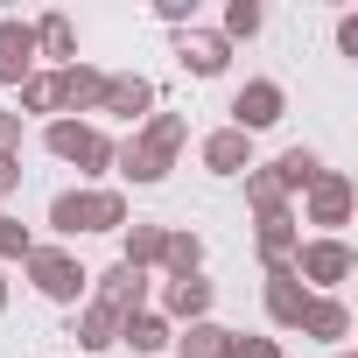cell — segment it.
Returning <instances> with one entry per match:
<instances>
[{
  "label": "cell",
  "instance_id": "1",
  "mask_svg": "<svg viewBox=\"0 0 358 358\" xmlns=\"http://www.w3.org/2000/svg\"><path fill=\"white\" fill-rule=\"evenodd\" d=\"M183 141H190V120L183 113H148L141 134L127 148H113V169L127 176V183H162V176L176 169V155H183Z\"/></svg>",
  "mask_w": 358,
  "mask_h": 358
},
{
  "label": "cell",
  "instance_id": "18",
  "mask_svg": "<svg viewBox=\"0 0 358 358\" xmlns=\"http://www.w3.org/2000/svg\"><path fill=\"white\" fill-rule=\"evenodd\" d=\"M155 274H169V281L204 274V239H197V232H162V260H155Z\"/></svg>",
  "mask_w": 358,
  "mask_h": 358
},
{
  "label": "cell",
  "instance_id": "31",
  "mask_svg": "<svg viewBox=\"0 0 358 358\" xmlns=\"http://www.w3.org/2000/svg\"><path fill=\"white\" fill-rule=\"evenodd\" d=\"M22 190V155H0V204Z\"/></svg>",
  "mask_w": 358,
  "mask_h": 358
},
{
  "label": "cell",
  "instance_id": "11",
  "mask_svg": "<svg viewBox=\"0 0 358 358\" xmlns=\"http://www.w3.org/2000/svg\"><path fill=\"white\" fill-rule=\"evenodd\" d=\"M99 99H106V71L99 64H64L57 71V113L71 120V113H99Z\"/></svg>",
  "mask_w": 358,
  "mask_h": 358
},
{
  "label": "cell",
  "instance_id": "9",
  "mask_svg": "<svg viewBox=\"0 0 358 358\" xmlns=\"http://www.w3.org/2000/svg\"><path fill=\"white\" fill-rule=\"evenodd\" d=\"M36 78V22H15V15H0V85H15Z\"/></svg>",
  "mask_w": 358,
  "mask_h": 358
},
{
  "label": "cell",
  "instance_id": "27",
  "mask_svg": "<svg viewBox=\"0 0 358 358\" xmlns=\"http://www.w3.org/2000/svg\"><path fill=\"white\" fill-rule=\"evenodd\" d=\"M22 106H29V113H57V71L22 78Z\"/></svg>",
  "mask_w": 358,
  "mask_h": 358
},
{
  "label": "cell",
  "instance_id": "14",
  "mask_svg": "<svg viewBox=\"0 0 358 358\" xmlns=\"http://www.w3.org/2000/svg\"><path fill=\"white\" fill-rule=\"evenodd\" d=\"M309 309V288L295 281V267H267V323L274 330H295Z\"/></svg>",
  "mask_w": 358,
  "mask_h": 358
},
{
  "label": "cell",
  "instance_id": "21",
  "mask_svg": "<svg viewBox=\"0 0 358 358\" xmlns=\"http://www.w3.org/2000/svg\"><path fill=\"white\" fill-rule=\"evenodd\" d=\"M36 57H57V71L78 64V22L71 15H43L36 22Z\"/></svg>",
  "mask_w": 358,
  "mask_h": 358
},
{
  "label": "cell",
  "instance_id": "10",
  "mask_svg": "<svg viewBox=\"0 0 358 358\" xmlns=\"http://www.w3.org/2000/svg\"><path fill=\"white\" fill-rule=\"evenodd\" d=\"M176 57H183L190 78H218V71L232 64V43H225L218 29H197V22H190L183 36H176Z\"/></svg>",
  "mask_w": 358,
  "mask_h": 358
},
{
  "label": "cell",
  "instance_id": "3",
  "mask_svg": "<svg viewBox=\"0 0 358 358\" xmlns=\"http://www.w3.org/2000/svg\"><path fill=\"white\" fill-rule=\"evenodd\" d=\"M351 204H358V183H351L344 169H323L316 183L302 190V218H295V225H316V239H344Z\"/></svg>",
  "mask_w": 358,
  "mask_h": 358
},
{
  "label": "cell",
  "instance_id": "26",
  "mask_svg": "<svg viewBox=\"0 0 358 358\" xmlns=\"http://www.w3.org/2000/svg\"><path fill=\"white\" fill-rule=\"evenodd\" d=\"M260 22H267V15H260V0H232L218 36H225V43H239V36H260Z\"/></svg>",
  "mask_w": 358,
  "mask_h": 358
},
{
  "label": "cell",
  "instance_id": "22",
  "mask_svg": "<svg viewBox=\"0 0 358 358\" xmlns=\"http://www.w3.org/2000/svg\"><path fill=\"white\" fill-rule=\"evenodd\" d=\"M162 232H169V225H148V218L120 225V239H127V246H120V260H127V267H141V274H155V260H162Z\"/></svg>",
  "mask_w": 358,
  "mask_h": 358
},
{
  "label": "cell",
  "instance_id": "32",
  "mask_svg": "<svg viewBox=\"0 0 358 358\" xmlns=\"http://www.w3.org/2000/svg\"><path fill=\"white\" fill-rule=\"evenodd\" d=\"M0 155H22V113H0Z\"/></svg>",
  "mask_w": 358,
  "mask_h": 358
},
{
  "label": "cell",
  "instance_id": "7",
  "mask_svg": "<svg viewBox=\"0 0 358 358\" xmlns=\"http://www.w3.org/2000/svg\"><path fill=\"white\" fill-rule=\"evenodd\" d=\"M281 113H288V92H281L274 78H253V85H239V92H232V127H239L246 141H253V134H267Z\"/></svg>",
  "mask_w": 358,
  "mask_h": 358
},
{
  "label": "cell",
  "instance_id": "35",
  "mask_svg": "<svg viewBox=\"0 0 358 358\" xmlns=\"http://www.w3.org/2000/svg\"><path fill=\"white\" fill-rule=\"evenodd\" d=\"M337 358H358V351H337Z\"/></svg>",
  "mask_w": 358,
  "mask_h": 358
},
{
  "label": "cell",
  "instance_id": "28",
  "mask_svg": "<svg viewBox=\"0 0 358 358\" xmlns=\"http://www.w3.org/2000/svg\"><path fill=\"white\" fill-rule=\"evenodd\" d=\"M29 253H36L29 225H22V218H0V260H29Z\"/></svg>",
  "mask_w": 358,
  "mask_h": 358
},
{
  "label": "cell",
  "instance_id": "13",
  "mask_svg": "<svg viewBox=\"0 0 358 358\" xmlns=\"http://www.w3.org/2000/svg\"><path fill=\"white\" fill-rule=\"evenodd\" d=\"M99 113H113V120H148V113H155V85H148L141 71H120V78H106Z\"/></svg>",
  "mask_w": 358,
  "mask_h": 358
},
{
  "label": "cell",
  "instance_id": "6",
  "mask_svg": "<svg viewBox=\"0 0 358 358\" xmlns=\"http://www.w3.org/2000/svg\"><path fill=\"white\" fill-rule=\"evenodd\" d=\"M22 274H29L36 295H50V302H78V295L92 288V274H85L78 253H64V246H36V253L22 260Z\"/></svg>",
  "mask_w": 358,
  "mask_h": 358
},
{
  "label": "cell",
  "instance_id": "16",
  "mask_svg": "<svg viewBox=\"0 0 358 358\" xmlns=\"http://www.w3.org/2000/svg\"><path fill=\"white\" fill-rule=\"evenodd\" d=\"M302 337H316V344H344L351 337V309L337 302V295H309V309H302V323H295Z\"/></svg>",
  "mask_w": 358,
  "mask_h": 358
},
{
  "label": "cell",
  "instance_id": "4",
  "mask_svg": "<svg viewBox=\"0 0 358 358\" xmlns=\"http://www.w3.org/2000/svg\"><path fill=\"white\" fill-rule=\"evenodd\" d=\"M43 148H50L57 162H71L78 176H106V169H113V141H106L99 127H85V120H50V127H43Z\"/></svg>",
  "mask_w": 358,
  "mask_h": 358
},
{
  "label": "cell",
  "instance_id": "19",
  "mask_svg": "<svg viewBox=\"0 0 358 358\" xmlns=\"http://www.w3.org/2000/svg\"><path fill=\"white\" fill-rule=\"evenodd\" d=\"M113 344H120V316H113L106 302H85V309H78V351L99 358V351H113Z\"/></svg>",
  "mask_w": 358,
  "mask_h": 358
},
{
  "label": "cell",
  "instance_id": "20",
  "mask_svg": "<svg viewBox=\"0 0 358 358\" xmlns=\"http://www.w3.org/2000/svg\"><path fill=\"white\" fill-rule=\"evenodd\" d=\"M267 169H274V183H281V190L295 197V190H309L316 176H323V155H316V148H281V155H274Z\"/></svg>",
  "mask_w": 358,
  "mask_h": 358
},
{
  "label": "cell",
  "instance_id": "34",
  "mask_svg": "<svg viewBox=\"0 0 358 358\" xmlns=\"http://www.w3.org/2000/svg\"><path fill=\"white\" fill-rule=\"evenodd\" d=\"M0 316H8V274H0Z\"/></svg>",
  "mask_w": 358,
  "mask_h": 358
},
{
  "label": "cell",
  "instance_id": "8",
  "mask_svg": "<svg viewBox=\"0 0 358 358\" xmlns=\"http://www.w3.org/2000/svg\"><path fill=\"white\" fill-rule=\"evenodd\" d=\"M92 281H99V295H92V302H106L120 323H127V316H141V309H148V288H155V274H141V267H127V260H120V267H106V274H92Z\"/></svg>",
  "mask_w": 358,
  "mask_h": 358
},
{
  "label": "cell",
  "instance_id": "33",
  "mask_svg": "<svg viewBox=\"0 0 358 358\" xmlns=\"http://www.w3.org/2000/svg\"><path fill=\"white\" fill-rule=\"evenodd\" d=\"M337 50L358 57V15H337Z\"/></svg>",
  "mask_w": 358,
  "mask_h": 358
},
{
  "label": "cell",
  "instance_id": "30",
  "mask_svg": "<svg viewBox=\"0 0 358 358\" xmlns=\"http://www.w3.org/2000/svg\"><path fill=\"white\" fill-rule=\"evenodd\" d=\"M155 15H162L169 29H190V15H197V0H155Z\"/></svg>",
  "mask_w": 358,
  "mask_h": 358
},
{
  "label": "cell",
  "instance_id": "15",
  "mask_svg": "<svg viewBox=\"0 0 358 358\" xmlns=\"http://www.w3.org/2000/svg\"><path fill=\"white\" fill-rule=\"evenodd\" d=\"M197 155H204V169H211V176H246V169H253V141H246L239 127L204 134V148H197Z\"/></svg>",
  "mask_w": 358,
  "mask_h": 358
},
{
  "label": "cell",
  "instance_id": "29",
  "mask_svg": "<svg viewBox=\"0 0 358 358\" xmlns=\"http://www.w3.org/2000/svg\"><path fill=\"white\" fill-rule=\"evenodd\" d=\"M225 358H281V344H274V337H246V330H232V337H225Z\"/></svg>",
  "mask_w": 358,
  "mask_h": 358
},
{
  "label": "cell",
  "instance_id": "25",
  "mask_svg": "<svg viewBox=\"0 0 358 358\" xmlns=\"http://www.w3.org/2000/svg\"><path fill=\"white\" fill-rule=\"evenodd\" d=\"M246 204L267 218V211H288V190L274 183V169H246Z\"/></svg>",
  "mask_w": 358,
  "mask_h": 358
},
{
  "label": "cell",
  "instance_id": "24",
  "mask_svg": "<svg viewBox=\"0 0 358 358\" xmlns=\"http://www.w3.org/2000/svg\"><path fill=\"white\" fill-rule=\"evenodd\" d=\"M225 337H232V330L204 316V323H183L169 344H176V358H225Z\"/></svg>",
  "mask_w": 358,
  "mask_h": 358
},
{
  "label": "cell",
  "instance_id": "12",
  "mask_svg": "<svg viewBox=\"0 0 358 358\" xmlns=\"http://www.w3.org/2000/svg\"><path fill=\"white\" fill-rule=\"evenodd\" d=\"M162 323H204L211 316V281L204 274H183V281H162Z\"/></svg>",
  "mask_w": 358,
  "mask_h": 358
},
{
  "label": "cell",
  "instance_id": "5",
  "mask_svg": "<svg viewBox=\"0 0 358 358\" xmlns=\"http://www.w3.org/2000/svg\"><path fill=\"white\" fill-rule=\"evenodd\" d=\"M288 267H295V281H302L309 295H337V281H351L358 253H351V239H302Z\"/></svg>",
  "mask_w": 358,
  "mask_h": 358
},
{
  "label": "cell",
  "instance_id": "23",
  "mask_svg": "<svg viewBox=\"0 0 358 358\" xmlns=\"http://www.w3.org/2000/svg\"><path fill=\"white\" fill-rule=\"evenodd\" d=\"M169 337H176V323H162L155 309H141V316H127V323H120V344H127V351H141V358L169 351Z\"/></svg>",
  "mask_w": 358,
  "mask_h": 358
},
{
  "label": "cell",
  "instance_id": "17",
  "mask_svg": "<svg viewBox=\"0 0 358 358\" xmlns=\"http://www.w3.org/2000/svg\"><path fill=\"white\" fill-rule=\"evenodd\" d=\"M253 239H260V260H267V267H288L295 246H302V225H295V211H267Z\"/></svg>",
  "mask_w": 358,
  "mask_h": 358
},
{
  "label": "cell",
  "instance_id": "2",
  "mask_svg": "<svg viewBox=\"0 0 358 358\" xmlns=\"http://www.w3.org/2000/svg\"><path fill=\"white\" fill-rule=\"evenodd\" d=\"M50 225H57L64 239L120 232V225H127V197H120V190H57V197H50Z\"/></svg>",
  "mask_w": 358,
  "mask_h": 358
}]
</instances>
